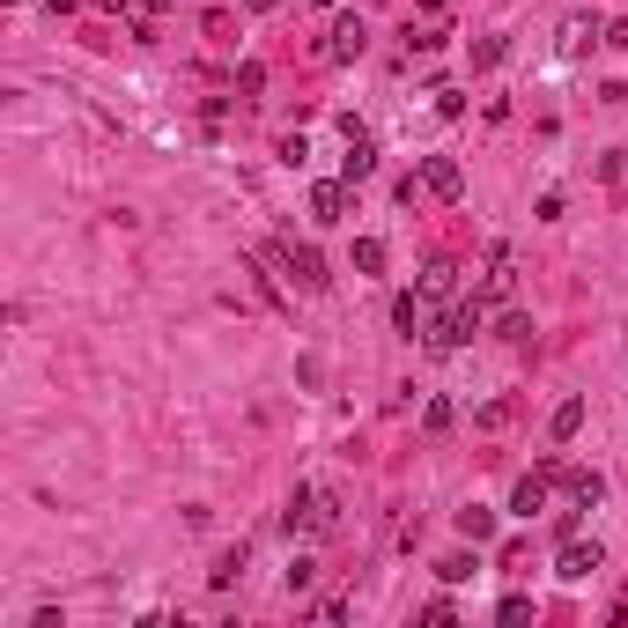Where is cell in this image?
Returning <instances> with one entry per match:
<instances>
[{
  "instance_id": "28",
  "label": "cell",
  "mask_w": 628,
  "mask_h": 628,
  "mask_svg": "<svg viewBox=\"0 0 628 628\" xmlns=\"http://www.w3.org/2000/svg\"><path fill=\"white\" fill-rule=\"evenodd\" d=\"M599 178H606V185H621V178H628V148H614V156H599Z\"/></svg>"
},
{
  "instance_id": "6",
  "label": "cell",
  "mask_w": 628,
  "mask_h": 628,
  "mask_svg": "<svg viewBox=\"0 0 628 628\" xmlns=\"http://www.w3.org/2000/svg\"><path fill=\"white\" fill-rule=\"evenodd\" d=\"M363 45H370V30H363V15H333V30H326V60H363Z\"/></svg>"
},
{
  "instance_id": "8",
  "label": "cell",
  "mask_w": 628,
  "mask_h": 628,
  "mask_svg": "<svg viewBox=\"0 0 628 628\" xmlns=\"http://www.w3.org/2000/svg\"><path fill=\"white\" fill-rule=\"evenodd\" d=\"M562 488H569V503H577V510H599L606 503V473L599 466H562Z\"/></svg>"
},
{
  "instance_id": "18",
  "label": "cell",
  "mask_w": 628,
  "mask_h": 628,
  "mask_svg": "<svg viewBox=\"0 0 628 628\" xmlns=\"http://www.w3.org/2000/svg\"><path fill=\"white\" fill-rule=\"evenodd\" d=\"M237 577H244V547H230V555H215V569H207V584H215V592H230Z\"/></svg>"
},
{
  "instance_id": "33",
  "label": "cell",
  "mask_w": 628,
  "mask_h": 628,
  "mask_svg": "<svg viewBox=\"0 0 628 628\" xmlns=\"http://www.w3.org/2000/svg\"><path fill=\"white\" fill-rule=\"evenodd\" d=\"M141 8H148V15H170V0H141Z\"/></svg>"
},
{
  "instance_id": "29",
  "label": "cell",
  "mask_w": 628,
  "mask_h": 628,
  "mask_svg": "<svg viewBox=\"0 0 628 628\" xmlns=\"http://www.w3.org/2000/svg\"><path fill=\"white\" fill-rule=\"evenodd\" d=\"M436 119H466V97H459V89H436Z\"/></svg>"
},
{
  "instance_id": "12",
  "label": "cell",
  "mask_w": 628,
  "mask_h": 628,
  "mask_svg": "<svg viewBox=\"0 0 628 628\" xmlns=\"http://www.w3.org/2000/svg\"><path fill=\"white\" fill-rule=\"evenodd\" d=\"M303 532H318V540H333V532H340V496H326V488H311V510H303Z\"/></svg>"
},
{
  "instance_id": "14",
  "label": "cell",
  "mask_w": 628,
  "mask_h": 628,
  "mask_svg": "<svg viewBox=\"0 0 628 628\" xmlns=\"http://www.w3.org/2000/svg\"><path fill=\"white\" fill-rule=\"evenodd\" d=\"M392 326H399V333H407V340H414V333H422V326H429V296H414V289H407V296H399V303H392Z\"/></svg>"
},
{
  "instance_id": "26",
  "label": "cell",
  "mask_w": 628,
  "mask_h": 628,
  "mask_svg": "<svg viewBox=\"0 0 628 628\" xmlns=\"http://www.w3.org/2000/svg\"><path fill=\"white\" fill-rule=\"evenodd\" d=\"M259 89H266V67L244 60V67H237V97H259Z\"/></svg>"
},
{
  "instance_id": "13",
  "label": "cell",
  "mask_w": 628,
  "mask_h": 628,
  "mask_svg": "<svg viewBox=\"0 0 628 628\" xmlns=\"http://www.w3.org/2000/svg\"><path fill=\"white\" fill-rule=\"evenodd\" d=\"M422 296H429V303L459 296V259H429V266H422Z\"/></svg>"
},
{
  "instance_id": "31",
  "label": "cell",
  "mask_w": 628,
  "mask_h": 628,
  "mask_svg": "<svg viewBox=\"0 0 628 628\" xmlns=\"http://www.w3.org/2000/svg\"><path fill=\"white\" fill-rule=\"evenodd\" d=\"M606 45H621V52H628V15H621V23H614V30H606Z\"/></svg>"
},
{
  "instance_id": "2",
  "label": "cell",
  "mask_w": 628,
  "mask_h": 628,
  "mask_svg": "<svg viewBox=\"0 0 628 628\" xmlns=\"http://www.w3.org/2000/svg\"><path fill=\"white\" fill-rule=\"evenodd\" d=\"M555 481H562V459H540L518 488H510V518H540V510H547V488H555Z\"/></svg>"
},
{
  "instance_id": "9",
  "label": "cell",
  "mask_w": 628,
  "mask_h": 628,
  "mask_svg": "<svg viewBox=\"0 0 628 628\" xmlns=\"http://www.w3.org/2000/svg\"><path fill=\"white\" fill-rule=\"evenodd\" d=\"M340 178H348V185H363V178H377V141H370V133H363V126H355V133H348V156H340Z\"/></svg>"
},
{
  "instance_id": "11",
  "label": "cell",
  "mask_w": 628,
  "mask_h": 628,
  "mask_svg": "<svg viewBox=\"0 0 628 628\" xmlns=\"http://www.w3.org/2000/svg\"><path fill=\"white\" fill-rule=\"evenodd\" d=\"M289 274L303 281V289H326V252H318V244H289Z\"/></svg>"
},
{
  "instance_id": "20",
  "label": "cell",
  "mask_w": 628,
  "mask_h": 628,
  "mask_svg": "<svg viewBox=\"0 0 628 628\" xmlns=\"http://www.w3.org/2000/svg\"><path fill=\"white\" fill-rule=\"evenodd\" d=\"M503 37H481V45H473V74H488V67H503Z\"/></svg>"
},
{
  "instance_id": "30",
  "label": "cell",
  "mask_w": 628,
  "mask_h": 628,
  "mask_svg": "<svg viewBox=\"0 0 628 628\" xmlns=\"http://www.w3.org/2000/svg\"><path fill=\"white\" fill-rule=\"evenodd\" d=\"M444 37H451V30H436V23H429V30H407V45H414V52H436Z\"/></svg>"
},
{
  "instance_id": "21",
  "label": "cell",
  "mask_w": 628,
  "mask_h": 628,
  "mask_svg": "<svg viewBox=\"0 0 628 628\" xmlns=\"http://www.w3.org/2000/svg\"><path fill=\"white\" fill-rule=\"evenodd\" d=\"M274 156L289 163V170H303V163H311V141H303V133H281V148H274Z\"/></svg>"
},
{
  "instance_id": "10",
  "label": "cell",
  "mask_w": 628,
  "mask_h": 628,
  "mask_svg": "<svg viewBox=\"0 0 628 628\" xmlns=\"http://www.w3.org/2000/svg\"><path fill=\"white\" fill-rule=\"evenodd\" d=\"M592 45H599V15H569L562 37H555V52H562V60H577V52H592Z\"/></svg>"
},
{
  "instance_id": "22",
  "label": "cell",
  "mask_w": 628,
  "mask_h": 628,
  "mask_svg": "<svg viewBox=\"0 0 628 628\" xmlns=\"http://www.w3.org/2000/svg\"><path fill=\"white\" fill-rule=\"evenodd\" d=\"M451 422H459V414H451V399H429V407H422V429H429V436H444Z\"/></svg>"
},
{
  "instance_id": "24",
  "label": "cell",
  "mask_w": 628,
  "mask_h": 628,
  "mask_svg": "<svg viewBox=\"0 0 628 628\" xmlns=\"http://www.w3.org/2000/svg\"><path fill=\"white\" fill-rule=\"evenodd\" d=\"M311 584H318V562H311V555H296V562H289V599H296V592H311Z\"/></svg>"
},
{
  "instance_id": "16",
  "label": "cell",
  "mask_w": 628,
  "mask_h": 628,
  "mask_svg": "<svg viewBox=\"0 0 628 628\" xmlns=\"http://www.w3.org/2000/svg\"><path fill=\"white\" fill-rule=\"evenodd\" d=\"M510 422H518V399H488V407L473 414V429H481V436H496V429H510Z\"/></svg>"
},
{
  "instance_id": "32",
  "label": "cell",
  "mask_w": 628,
  "mask_h": 628,
  "mask_svg": "<svg viewBox=\"0 0 628 628\" xmlns=\"http://www.w3.org/2000/svg\"><path fill=\"white\" fill-rule=\"evenodd\" d=\"M244 8H252V15H274V0H244Z\"/></svg>"
},
{
  "instance_id": "27",
  "label": "cell",
  "mask_w": 628,
  "mask_h": 628,
  "mask_svg": "<svg viewBox=\"0 0 628 628\" xmlns=\"http://www.w3.org/2000/svg\"><path fill=\"white\" fill-rule=\"evenodd\" d=\"M503 340H510V348H525V340H532V318H525V311H503Z\"/></svg>"
},
{
  "instance_id": "15",
  "label": "cell",
  "mask_w": 628,
  "mask_h": 628,
  "mask_svg": "<svg viewBox=\"0 0 628 628\" xmlns=\"http://www.w3.org/2000/svg\"><path fill=\"white\" fill-rule=\"evenodd\" d=\"M577 429H584V399H562V407L547 414V436H555V444H569Z\"/></svg>"
},
{
  "instance_id": "7",
  "label": "cell",
  "mask_w": 628,
  "mask_h": 628,
  "mask_svg": "<svg viewBox=\"0 0 628 628\" xmlns=\"http://www.w3.org/2000/svg\"><path fill=\"white\" fill-rule=\"evenodd\" d=\"M422 193H429V200H459V193H466V170L451 163V156H429V163H422Z\"/></svg>"
},
{
  "instance_id": "25",
  "label": "cell",
  "mask_w": 628,
  "mask_h": 628,
  "mask_svg": "<svg viewBox=\"0 0 628 628\" xmlns=\"http://www.w3.org/2000/svg\"><path fill=\"white\" fill-rule=\"evenodd\" d=\"M496 621H503V628H518V621H532V599H525V592H510V599L496 606Z\"/></svg>"
},
{
  "instance_id": "19",
  "label": "cell",
  "mask_w": 628,
  "mask_h": 628,
  "mask_svg": "<svg viewBox=\"0 0 628 628\" xmlns=\"http://www.w3.org/2000/svg\"><path fill=\"white\" fill-rule=\"evenodd\" d=\"M355 274H385V237H355Z\"/></svg>"
},
{
  "instance_id": "34",
  "label": "cell",
  "mask_w": 628,
  "mask_h": 628,
  "mask_svg": "<svg viewBox=\"0 0 628 628\" xmlns=\"http://www.w3.org/2000/svg\"><path fill=\"white\" fill-rule=\"evenodd\" d=\"M97 8H111V15H119V8H126V0H97Z\"/></svg>"
},
{
  "instance_id": "3",
  "label": "cell",
  "mask_w": 628,
  "mask_h": 628,
  "mask_svg": "<svg viewBox=\"0 0 628 628\" xmlns=\"http://www.w3.org/2000/svg\"><path fill=\"white\" fill-rule=\"evenodd\" d=\"M510 289H518V266H510V244H496V252H488L481 289H473V303H481V311H496V303H510Z\"/></svg>"
},
{
  "instance_id": "5",
  "label": "cell",
  "mask_w": 628,
  "mask_h": 628,
  "mask_svg": "<svg viewBox=\"0 0 628 628\" xmlns=\"http://www.w3.org/2000/svg\"><path fill=\"white\" fill-rule=\"evenodd\" d=\"M592 569H606V547L599 540H562V555H555V577L562 584H584Z\"/></svg>"
},
{
  "instance_id": "35",
  "label": "cell",
  "mask_w": 628,
  "mask_h": 628,
  "mask_svg": "<svg viewBox=\"0 0 628 628\" xmlns=\"http://www.w3.org/2000/svg\"><path fill=\"white\" fill-rule=\"evenodd\" d=\"M311 8H340V0H311Z\"/></svg>"
},
{
  "instance_id": "1",
  "label": "cell",
  "mask_w": 628,
  "mask_h": 628,
  "mask_svg": "<svg viewBox=\"0 0 628 628\" xmlns=\"http://www.w3.org/2000/svg\"><path fill=\"white\" fill-rule=\"evenodd\" d=\"M481 318H488L481 303H473V296H459V303H451L444 318H429V326H422V348H429V355H459L466 340L481 333Z\"/></svg>"
},
{
  "instance_id": "23",
  "label": "cell",
  "mask_w": 628,
  "mask_h": 628,
  "mask_svg": "<svg viewBox=\"0 0 628 628\" xmlns=\"http://www.w3.org/2000/svg\"><path fill=\"white\" fill-rule=\"evenodd\" d=\"M473 569H481V562H473V555H444V562H436V577H444V584H466V577H473Z\"/></svg>"
},
{
  "instance_id": "17",
  "label": "cell",
  "mask_w": 628,
  "mask_h": 628,
  "mask_svg": "<svg viewBox=\"0 0 628 628\" xmlns=\"http://www.w3.org/2000/svg\"><path fill=\"white\" fill-rule=\"evenodd\" d=\"M459 532H466V540H473V547H481V540H488V532H496V510H481V503H466V510H459Z\"/></svg>"
},
{
  "instance_id": "4",
  "label": "cell",
  "mask_w": 628,
  "mask_h": 628,
  "mask_svg": "<svg viewBox=\"0 0 628 628\" xmlns=\"http://www.w3.org/2000/svg\"><path fill=\"white\" fill-rule=\"evenodd\" d=\"M348 207H355V185L348 178H318L311 185V222H326V230H333V222H348Z\"/></svg>"
}]
</instances>
